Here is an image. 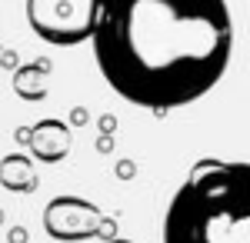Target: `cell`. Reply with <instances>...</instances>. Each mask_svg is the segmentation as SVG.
<instances>
[{
  "label": "cell",
  "instance_id": "6da1fadb",
  "mask_svg": "<svg viewBox=\"0 0 250 243\" xmlns=\"http://www.w3.org/2000/svg\"><path fill=\"white\" fill-rule=\"evenodd\" d=\"M90 43L117 97L167 117L217 87L233 20L227 0H100Z\"/></svg>",
  "mask_w": 250,
  "mask_h": 243
},
{
  "label": "cell",
  "instance_id": "7a4b0ae2",
  "mask_svg": "<svg viewBox=\"0 0 250 243\" xmlns=\"http://www.w3.org/2000/svg\"><path fill=\"white\" fill-rule=\"evenodd\" d=\"M164 243H250V163L200 160L167 206Z\"/></svg>",
  "mask_w": 250,
  "mask_h": 243
},
{
  "label": "cell",
  "instance_id": "3957f363",
  "mask_svg": "<svg viewBox=\"0 0 250 243\" xmlns=\"http://www.w3.org/2000/svg\"><path fill=\"white\" fill-rule=\"evenodd\" d=\"M100 0H27L30 30L43 43L77 47L94 37Z\"/></svg>",
  "mask_w": 250,
  "mask_h": 243
},
{
  "label": "cell",
  "instance_id": "277c9868",
  "mask_svg": "<svg viewBox=\"0 0 250 243\" xmlns=\"http://www.w3.org/2000/svg\"><path fill=\"white\" fill-rule=\"evenodd\" d=\"M100 223H104L100 206H94L83 197H74V193L54 197L43 206V230H47V237H54L60 243L94 240L100 233Z\"/></svg>",
  "mask_w": 250,
  "mask_h": 243
},
{
  "label": "cell",
  "instance_id": "5b68a950",
  "mask_svg": "<svg viewBox=\"0 0 250 243\" xmlns=\"http://www.w3.org/2000/svg\"><path fill=\"white\" fill-rule=\"evenodd\" d=\"M74 147V133L63 120H40L34 123V133H30V153L37 157L40 163H60Z\"/></svg>",
  "mask_w": 250,
  "mask_h": 243
},
{
  "label": "cell",
  "instance_id": "8992f818",
  "mask_svg": "<svg viewBox=\"0 0 250 243\" xmlns=\"http://www.w3.org/2000/svg\"><path fill=\"white\" fill-rule=\"evenodd\" d=\"M50 70L54 63L47 57H37V60H27L14 70V94L27 103H40L47 90H50Z\"/></svg>",
  "mask_w": 250,
  "mask_h": 243
},
{
  "label": "cell",
  "instance_id": "52a82bcc",
  "mask_svg": "<svg viewBox=\"0 0 250 243\" xmlns=\"http://www.w3.org/2000/svg\"><path fill=\"white\" fill-rule=\"evenodd\" d=\"M40 183L37 167L27 153H7L0 157V187L10 193H34Z\"/></svg>",
  "mask_w": 250,
  "mask_h": 243
},
{
  "label": "cell",
  "instance_id": "ba28073f",
  "mask_svg": "<svg viewBox=\"0 0 250 243\" xmlns=\"http://www.w3.org/2000/svg\"><path fill=\"white\" fill-rule=\"evenodd\" d=\"M97 237H100L104 243L117 237V220H114V217H104V223H100V233H97Z\"/></svg>",
  "mask_w": 250,
  "mask_h": 243
},
{
  "label": "cell",
  "instance_id": "9c48e42d",
  "mask_svg": "<svg viewBox=\"0 0 250 243\" xmlns=\"http://www.w3.org/2000/svg\"><path fill=\"white\" fill-rule=\"evenodd\" d=\"M117 177H120V180H134L137 177V163L134 160H120V163H117Z\"/></svg>",
  "mask_w": 250,
  "mask_h": 243
},
{
  "label": "cell",
  "instance_id": "30bf717a",
  "mask_svg": "<svg viewBox=\"0 0 250 243\" xmlns=\"http://www.w3.org/2000/svg\"><path fill=\"white\" fill-rule=\"evenodd\" d=\"M117 130V117L114 113H104L100 117V133H114Z\"/></svg>",
  "mask_w": 250,
  "mask_h": 243
},
{
  "label": "cell",
  "instance_id": "8fae6325",
  "mask_svg": "<svg viewBox=\"0 0 250 243\" xmlns=\"http://www.w3.org/2000/svg\"><path fill=\"white\" fill-rule=\"evenodd\" d=\"M87 120H90V117H87L83 107H74V110H70V123H74V127H83Z\"/></svg>",
  "mask_w": 250,
  "mask_h": 243
},
{
  "label": "cell",
  "instance_id": "7c38bea8",
  "mask_svg": "<svg viewBox=\"0 0 250 243\" xmlns=\"http://www.w3.org/2000/svg\"><path fill=\"white\" fill-rule=\"evenodd\" d=\"M30 133H34V127H17V130H14V140L23 143V147H30Z\"/></svg>",
  "mask_w": 250,
  "mask_h": 243
},
{
  "label": "cell",
  "instance_id": "4fadbf2b",
  "mask_svg": "<svg viewBox=\"0 0 250 243\" xmlns=\"http://www.w3.org/2000/svg\"><path fill=\"white\" fill-rule=\"evenodd\" d=\"M0 67H10V70H17L20 63H17V54L14 50H3V57H0Z\"/></svg>",
  "mask_w": 250,
  "mask_h": 243
},
{
  "label": "cell",
  "instance_id": "5bb4252c",
  "mask_svg": "<svg viewBox=\"0 0 250 243\" xmlns=\"http://www.w3.org/2000/svg\"><path fill=\"white\" fill-rule=\"evenodd\" d=\"M97 150H100V153H110V150H114V137H110V133H104V137L97 140Z\"/></svg>",
  "mask_w": 250,
  "mask_h": 243
},
{
  "label": "cell",
  "instance_id": "9a60e30c",
  "mask_svg": "<svg viewBox=\"0 0 250 243\" xmlns=\"http://www.w3.org/2000/svg\"><path fill=\"white\" fill-rule=\"evenodd\" d=\"M7 237H10V243H27V230H23V226H14Z\"/></svg>",
  "mask_w": 250,
  "mask_h": 243
},
{
  "label": "cell",
  "instance_id": "2e32d148",
  "mask_svg": "<svg viewBox=\"0 0 250 243\" xmlns=\"http://www.w3.org/2000/svg\"><path fill=\"white\" fill-rule=\"evenodd\" d=\"M107 243H134V240H120V237H114V240H107Z\"/></svg>",
  "mask_w": 250,
  "mask_h": 243
},
{
  "label": "cell",
  "instance_id": "e0dca14e",
  "mask_svg": "<svg viewBox=\"0 0 250 243\" xmlns=\"http://www.w3.org/2000/svg\"><path fill=\"white\" fill-rule=\"evenodd\" d=\"M0 223H3V210H0Z\"/></svg>",
  "mask_w": 250,
  "mask_h": 243
},
{
  "label": "cell",
  "instance_id": "ac0fdd59",
  "mask_svg": "<svg viewBox=\"0 0 250 243\" xmlns=\"http://www.w3.org/2000/svg\"><path fill=\"white\" fill-rule=\"evenodd\" d=\"M0 57H3V50H0Z\"/></svg>",
  "mask_w": 250,
  "mask_h": 243
}]
</instances>
